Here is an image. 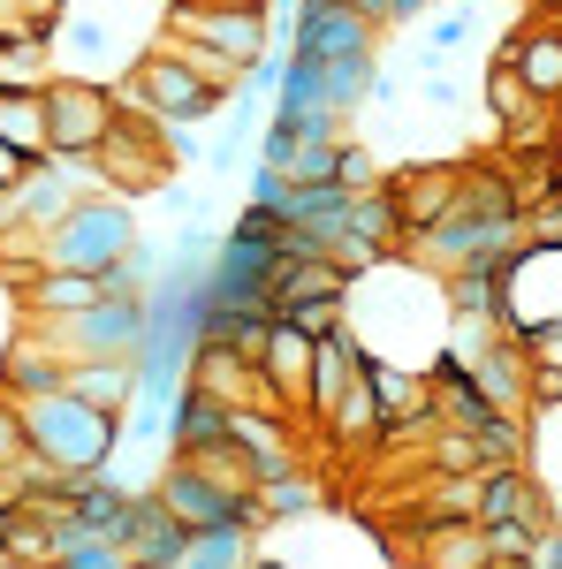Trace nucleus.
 I'll return each mask as SVG.
<instances>
[{
    "label": "nucleus",
    "mask_w": 562,
    "mask_h": 569,
    "mask_svg": "<svg viewBox=\"0 0 562 569\" xmlns=\"http://www.w3.org/2000/svg\"><path fill=\"white\" fill-rule=\"evenodd\" d=\"M388 190H395V213H403V236H411V243L426 236L433 220L456 213V168H448V160H426V168H395ZM411 243H403V251H411Z\"/></svg>",
    "instance_id": "nucleus-13"
},
{
    "label": "nucleus",
    "mask_w": 562,
    "mask_h": 569,
    "mask_svg": "<svg viewBox=\"0 0 562 569\" xmlns=\"http://www.w3.org/2000/svg\"><path fill=\"white\" fill-rule=\"evenodd\" d=\"M502 517H517V525H532V531L555 525L548 486L532 479L524 463H494V471H479V525H502Z\"/></svg>",
    "instance_id": "nucleus-12"
},
{
    "label": "nucleus",
    "mask_w": 562,
    "mask_h": 569,
    "mask_svg": "<svg viewBox=\"0 0 562 569\" xmlns=\"http://www.w3.org/2000/svg\"><path fill=\"white\" fill-rule=\"evenodd\" d=\"M282 327H297L304 342H319V335H335V327H349V297H304V305L274 311Z\"/></svg>",
    "instance_id": "nucleus-26"
},
{
    "label": "nucleus",
    "mask_w": 562,
    "mask_h": 569,
    "mask_svg": "<svg viewBox=\"0 0 562 569\" xmlns=\"http://www.w3.org/2000/svg\"><path fill=\"white\" fill-rule=\"evenodd\" d=\"M160 31L198 39L228 77H252V69L266 61V46H274L266 8H220V0H168V23H160Z\"/></svg>",
    "instance_id": "nucleus-4"
},
{
    "label": "nucleus",
    "mask_w": 562,
    "mask_h": 569,
    "mask_svg": "<svg viewBox=\"0 0 562 569\" xmlns=\"http://www.w3.org/2000/svg\"><path fill=\"white\" fill-rule=\"evenodd\" d=\"M373 31H381V23H365L343 0H297V16H289V53L319 61V69H335V61H381Z\"/></svg>",
    "instance_id": "nucleus-5"
},
{
    "label": "nucleus",
    "mask_w": 562,
    "mask_h": 569,
    "mask_svg": "<svg viewBox=\"0 0 562 569\" xmlns=\"http://www.w3.org/2000/svg\"><path fill=\"white\" fill-rule=\"evenodd\" d=\"M0 144L23 152V160H46L53 152V130H46V91H0Z\"/></svg>",
    "instance_id": "nucleus-21"
},
{
    "label": "nucleus",
    "mask_w": 562,
    "mask_h": 569,
    "mask_svg": "<svg viewBox=\"0 0 562 569\" xmlns=\"http://www.w3.org/2000/svg\"><path fill=\"white\" fill-rule=\"evenodd\" d=\"M228 91L236 84H214V77H198L175 46L152 39V53H137L130 77L115 84V107H130L145 122H160V130H190V122H214L220 107H228Z\"/></svg>",
    "instance_id": "nucleus-1"
},
{
    "label": "nucleus",
    "mask_w": 562,
    "mask_h": 569,
    "mask_svg": "<svg viewBox=\"0 0 562 569\" xmlns=\"http://www.w3.org/2000/svg\"><path fill=\"white\" fill-rule=\"evenodd\" d=\"M115 122H122L115 84H91V77H53V84H46V130H53V152H99Z\"/></svg>",
    "instance_id": "nucleus-6"
},
{
    "label": "nucleus",
    "mask_w": 562,
    "mask_h": 569,
    "mask_svg": "<svg viewBox=\"0 0 562 569\" xmlns=\"http://www.w3.org/2000/svg\"><path fill=\"white\" fill-rule=\"evenodd\" d=\"M69 395L107 410V418H122L137 402V365L130 357H69Z\"/></svg>",
    "instance_id": "nucleus-17"
},
{
    "label": "nucleus",
    "mask_w": 562,
    "mask_h": 569,
    "mask_svg": "<svg viewBox=\"0 0 562 569\" xmlns=\"http://www.w3.org/2000/svg\"><path fill=\"white\" fill-rule=\"evenodd\" d=\"M244 569H289V562H274V555H252V562H244Z\"/></svg>",
    "instance_id": "nucleus-34"
},
{
    "label": "nucleus",
    "mask_w": 562,
    "mask_h": 569,
    "mask_svg": "<svg viewBox=\"0 0 562 569\" xmlns=\"http://www.w3.org/2000/svg\"><path fill=\"white\" fill-rule=\"evenodd\" d=\"M53 84V31H0V91H46Z\"/></svg>",
    "instance_id": "nucleus-19"
},
{
    "label": "nucleus",
    "mask_w": 562,
    "mask_h": 569,
    "mask_svg": "<svg viewBox=\"0 0 562 569\" xmlns=\"http://www.w3.org/2000/svg\"><path fill=\"white\" fill-rule=\"evenodd\" d=\"M183 539H190V531L175 525V517L160 509V501H152V493H137L130 525H122V555H130V562H145V569H168L175 555H183Z\"/></svg>",
    "instance_id": "nucleus-18"
},
{
    "label": "nucleus",
    "mask_w": 562,
    "mask_h": 569,
    "mask_svg": "<svg viewBox=\"0 0 562 569\" xmlns=\"http://www.w3.org/2000/svg\"><path fill=\"white\" fill-rule=\"evenodd\" d=\"M23 168H31V160H23V152H8V144H0V190H16V182H23Z\"/></svg>",
    "instance_id": "nucleus-31"
},
{
    "label": "nucleus",
    "mask_w": 562,
    "mask_h": 569,
    "mask_svg": "<svg viewBox=\"0 0 562 569\" xmlns=\"http://www.w3.org/2000/svg\"><path fill=\"white\" fill-rule=\"evenodd\" d=\"M365 388L381 402V426H395V418H433V380L418 365H388V357L365 350Z\"/></svg>",
    "instance_id": "nucleus-15"
},
{
    "label": "nucleus",
    "mask_w": 562,
    "mask_h": 569,
    "mask_svg": "<svg viewBox=\"0 0 562 569\" xmlns=\"http://www.w3.org/2000/svg\"><path fill=\"white\" fill-rule=\"evenodd\" d=\"M441 479H456V471H486V448H479L472 426H433V456H426Z\"/></svg>",
    "instance_id": "nucleus-25"
},
{
    "label": "nucleus",
    "mask_w": 562,
    "mask_h": 569,
    "mask_svg": "<svg viewBox=\"0 0 562 569\" xmlns=\"http://www.w3.org/2000/svg\"><path fill=\"white\" fill-rule=\"evenodd\" d=\"M464 46H472V8H448V16H433V23H426V53L448 61V53H464Z\"/></svg>",
    "instance_id": "nucleus-27"
},
{
    "label": "nucleus",
    "mask_w": 562,
    "mask_h": 569,
    "mask_svg": "<svg viewBox=\"0 0 562 569\" xmlns=\"http://www.w3.org/2000/svg\"><path fill=\"white\" fill-rule=\"evenodd\" d=\"M107 297L99 289V273H77V266H39V273H23V311L31 319H77Z\"/></svg>",
    "instance_id": "nucleus-14"
},
{
    "label": "nucleus",
    "mask_w": 562,
    "mask_h": 569,
    "mask_svg": "<svg viewBox=\"0 0 562 569\" xmlns=\"http://www.w3.org/2000/svg\"><path fill=\"white\" fill-rule=\"evenodd\" d=\"M214 440H228V410H220L206 388H175V402H168V448L175 456H190V448H214Z\"/></svg>",
    "instance_id": "nucleus-20"
},
{
    "label": "nucleus",
    "mask_w": 562,
    "mask_h": 569,
    "mask_svg": "<svg viewBox=\"0 0 562 569\" xmlns=\"http://www.w3.org/2000/svg\"><path fill=\"white\" fill-rule=\"evenodd\" d=\"M31 448H23V410H16V395H0V471L8 463H23Z\"/></svg>",
    "instance_id": "nucleus-28"
},
{
    "label": "nucleus",
    "mask_w": 562,
    "mask_h": 569,
    "mask_svg": "<svg viewBox=\"0 0 562 569\" xmlns=\"http://www.w3.org/2000/svg\"><path fill=\"white\" fill-rule=\"evenodd\" d=\"M319 509V486L297 471H282V479H259L252 486V525H297V517H312Z\"/></svg>",
    "instance_id": "nucleus-22"
},
{
    "label": "nucleus",
    "mask_w": 562,
    "mask_h": 569,
    "mask_svg": "<svg viewBox=\"0 0 562 569\" xmlns=\"http://www.w3.org/2000/svg\"><path fill=\"white\" fill-rule=\"evenodd\" d=\"M259 372H266V388H274V402L304 418V395H312V342H304L297 327H282V319H274V335H266Z\"/></svg>",
    "instance_id": "nucleus-16"
},
{
    "label": "nucleus",
    "mask_w": 562,
    "mask_h": 569,
    "mask_svg": "<svg viewBox=\"0 0 562 569\" xmlns=\"http://www.w3.org/2000/svg\"><path fill=\"white\" fill-rule=\"evenodd\" d=\"M494 61H510V69H517V84L532 91L540 107H562V16H555V8H540L517 39H502Z\"/></svg>",
    "instance_id": "nucleus-8"
},
{
    "label": "nucleus",
    "mask_w": 562,
    "mask_h": 569,
    "mask_svg": "<svg viewBox=\"0 0 562 569\" xmlns=\"http://www.w3.org/2000/svg\"><path fill=\"white\" fill-rule=\"evenodd\" d=\"M152 501H160V509H168V517H175L183 531H220V525H244V531H259V525H252V501L220 493V486L206 479V471H198L190 456H175L168 471L152 479Z\"/></svg>",
    "instance_id": "nucleus-7"
},
{
    "label": "nucleus",
    "mask_w": 562,
    "mask_h": 569,
    "mask_svg": "<svg viewBox=\"0 0 562 569\" xmlns=\"http://www.w3.org/2000/svg\"><path fill=\"white\" fill-rule=\"evenodd\" d=\"M486 531L479 525H433L418 531V569H486Z\"/></svg>",
    "instance_id": "nucleus-23"
},
{
    "label": "nucleus",
    "mask_w": 562,
    "mask_h": 569,
    "mask_svg": "<svg viewBox=\"0 0 562 569\" xmlns=\"http://www.w3.org/2000/svg\"><path fill=\"white\" fill-rule=\"evenodd\" d=\"M524 562H532V569H562V525H548V531H540Z\"/></svg>",
    "instance_id": "nucleus-30"
},
{
    "label": "nucleus",
    "mask_w": 562,
    "mask_h": 569,
    "mask_svg": "<svg viewBox=\"0 0 562 569\" xmlns=\"http://www.w3.org/2000/svg\"><path fill=\"white\" fill-rule=\"evenodd\" d=\"M220 8H266V0H220Z\"/></svg>",
    "instance_id": "nucleus-35"
},
{
    "label": "nucleus",
    "mask_w": 562,
    "mask_h": 569,
    "mask_svg": "<svg viewBox=\"0 0 562 569\" xmlns=\"http://www.w3.org/2000/svg\"><path fill=\"white\" fill-rule=\"evenodd\" d=\"M115 569H145V562H115Z\"/></svg>",
    "instance_id": "nucleus-36"
},
{
    "label": "nucleus",
    "mask_w": 562,
    "mask_h": 569,
    "mask_svg": "<svg viewBox=\"0 0 562 569\" xmlns=\"http://www.w3.org/2000/svg\"><path fill=\"white\" fill-rule=\"evenodd\" d=\"M548 160H555V182H562V114H555V137H548Z\"/></svg>",
    "instance_id": "nucleus-33"
},
{
    "label": "nucleus",
    "mask_w": 562,
    "mask_h": 569,
    "mask_svg": "<svg viewBox=\"0 0 562 569\" xmlns=\"http://www.w3.org/2000/svg\"><path fill=\"white\" fill-rule=\"evenodd\" d=\"M244 562H252V531L220 525V531H190L168 569H244Z\"/></svg>",
    "instance_id": "nucleus-24"
},
{
    "label": "nucleus",
    "mask_w": 562,
    "mask_h": 569,
    "mask_svg": "<svg viewBox=\"0 0 562 569\" xmlns=\"http://www.w3.org/2000/svg\"><path fill=\"white\" fill-rule=\"evenodd\" d=\"M137 251V213L122 190H99L85 206H69V213L46 228L39 243V266H77V273H99V266L130 259Z\"/></svg>",
    "instance_id": "nucleus-3"
},
{
    "label": "nucleus",
    "mask_w": 562,
    "mask_h": 569,
    "mask_svg": "<svg viewBox=\"0 0 562 569\" xmlns=\"http://www.w3.org/2000/svg\"><path fill=\"white\" fill-rule=\"evenodd\" d=\"M190 388H206L220 402V410H259V402H274V388H266V372L252 365V357H236L228 342H198L190 350V372H183Z\"/></svg>",
    "instance_id": "nucleus-11"
},
{
    "label": "nucleus",
    "mask_w": 562,
    "mask_h": 569,
    "mask_svg": "<svg viewBox=\"0 0 562 569\" xmlns=\"http://www.w3.org/2000/svg\"><path fill=\"white\" fill-rule=\"evenodd\" d=\"M365 380V342L335 327V335H319L312 342V395H304V433H327V410L343 402L349 388Z\"/></svg>",
    "instance_id": "nucleus-10"
},
{
    "label": "nucleus",
    "mask_w": 562,
    "mask_h": 569,
    "mask_svg": "<svg viewBox=\"0 0 562 569\" xmlns=\"http://www.w3.org/2000/svg\"><path fill=\"white\" fill-rule=\"evenodd\" d=\"M16 410H23V448L46 456V463H61V471H107L115 448H122V418L77 402L69 388L31 395V402H16Z\"/></svg>",
    "instance_id": "nucleus-2"
},
{
    "label": "nucleus",
    "mask_w": 562,
    "mask_h": 569,
    "mask_svg": "<svg viewBox=\"0 0 562 569\" xmlns=\"http://www.w3.org/2000/svg\"><path fill=\"white\" fill-rule=\"evenodd\" d=\"M343 8H357L365 23H395V0H343Z\"/></svg>",
    "instance_id": "nucleus-32"
},
{
    "label": "nucleus",
    "mask_w": 562,
    "mask_h": 569,
    "mask_svg": "<svg viewBox=\"0 0 562 569\" xmlns=\"http://www.w3.org/2000/svg\"><path fill=\"white\" fill-rule=\"evenodd\" d=\"M53 388H69V350L46 327H16L0 342V395L31 402V395H53Z\"/></svg>",
    "instance_id": "nucleus-9"
},
{
    "label": "nucleus",
    "mask_w": 562,
    "mask_h": 569,
    "mask_svg": "<svg viewBox=\"0 0 562 569\" xmlns=\"http://www.w3.org/2000/svg\"><path fill=\"white\" fill-rule=\"evenodd\" d=\"M236 168H252V137H220V144H206V176H236Z\"/></svg>",
    "instance_id": "nucleus-29"
}]
</instances>
